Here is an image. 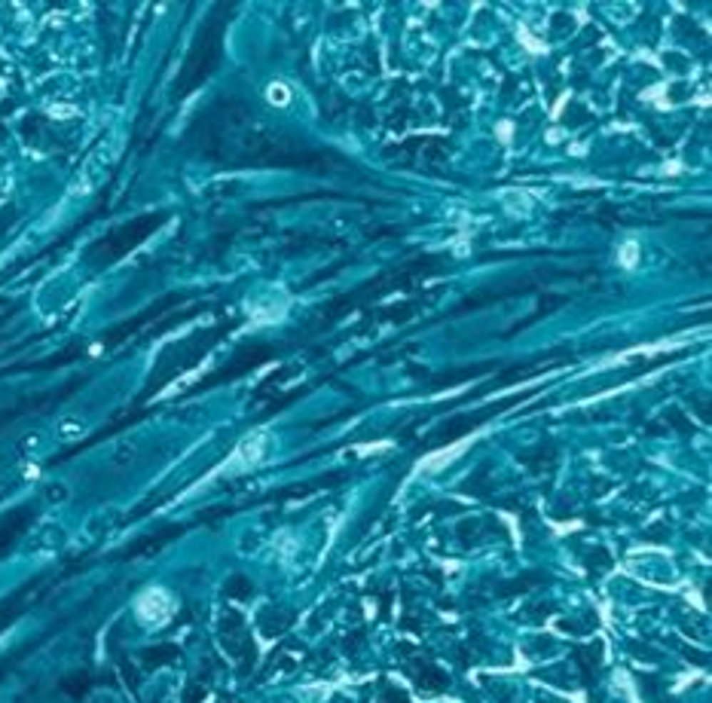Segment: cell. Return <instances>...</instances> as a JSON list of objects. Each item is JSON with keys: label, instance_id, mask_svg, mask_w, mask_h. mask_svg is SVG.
Returning <instances> with one entry per match:
<instances>
[{"label": "cell", "instance_id": "obj_4", "mask_svg": "<svg viewBox=\"0 0 712 703\" xmlns=\"http://www.w3.org/2000/svg\"><path fill=\"white\" fill-rule=\"evenodd\" d=\"M520 40H523V46L529 49L532 56H544V52H547V46H544V43H541V40H535V37H532V34H529V31H526V28H520Z\"/></svg>", "mask_w": 712, "mask_h": 703}, {"label": "cell", "instance_id": "obj_1", "mask_svg": "<svg viewBox=\"0 0 712 703\" xmlns=\"http://www.w3.org/2000/svg\"><path fill=\"white\" fill-rule=\"evenodd\" d=\"M138 615L147 624H163L171 615V600L166 590H147L141 600H138Z\"/></svg>", "mask_w": 712, "mask_h": 703}, {"label": "cell", "instance_id": "obj_3", "mask_svg": "<svg viewBox=\"0 0 712 703\" xmlns=\"http://www.w3.org/2000/svg\"><path fill=\"white\" fill-rule=\"evenodd\" d=\"M618 261H621L624 266H627V269H633L636 263H639V245H636V242H627V245H624V248H621V254H618Z\"/></svg>", "mask_w": 712, "mask_h": 703}, {"label": "cell", "instance_id": "obj_2", "mask_svg": "<svg viewBox=\"0 0 712 703\" xmlns=\"http://www.w3.org/2000/svg\"><path fill=\"white\" fill-rule=\"evenodd\" d=\"M266 98L273 101V104H288V101H290V89H288L285 83H273V86L266 89Z\"/></svg>", "mask_w": 712, "mask_h": 703}]
</instances>
